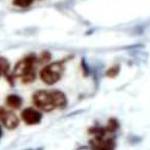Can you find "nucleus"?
I'll list each match as a JSON object with an SVG mask.
<instances>
[{"label": "nucleus", "mask_w": 150, "mask_h": 150, "mask_svg": "<svg viewBox=\"0 0 150 150\" xmlns=\"http://www.w3.org/2000/svg\"><path fill=\"white\" fill-rule=\"evenodd\" d=\"M50 60H52V54L47 50H45V52H42L40 56L38 57V64H47Z\"/></svg>", "instance_id": "nucleus-10"}, {"label": "nucleus", "mask_w": 150, "mask_h": 150, "mask_svg": "<svg viewBox=\"0 0 150 150\" xmlns=\"http://www.w3.org/2000/svg\"><path fill=\"white\" fill-rule=\"evenodd\" d=\"M21 119L26 125H38L43 119V115L40 110L34 107H28L22 110Z\"/></svg>", "instance_id": "nucleus-5"}, {"label": "nucleus", "mask_w": 150, "mask_h": 150, "mask_svg": "<svg viewBox=\"0 0 150 150\" xmlns=\"http://www.w3.org/2000/svg\"><path fill=\"white\" fill-rule=\"evenodd\" d=\"M34 1H35V0H34Z\"/></svg>", "instance_id": "nucleus-15"}, {"label": "nucleus", "mask_w": 150, "mask_h": 150, "mask_svg": "<svg viewBox=\"0 0 150 150\" xmlns=\"http://www.w3.org/2000/svg\"><path fill=\"white\" fill-rule=\"evenodd\" d=\"M50 95L53 98L54 104H55L56 109H65L68 105L67 97L63 91L58 89L50 90Z\"/></svg>", "instance_id": "nucleus-7"}, {"label": "nucleus", "mask_w": 150, "mask_h": 150, "mask_svg": "<svg viewBox=\"0 0 150 150\" xmlns=\"http://www.w3.org/2000/svg\"><path fill=\"white\" fill-rule=\"evenodd\" d=\"M8 69V63L4 59H0V77L5 74Z\"/></svg>", "instance_id": "nucleus-12"}, {"label": "nucleus", "mask_w": 150, "mask_h": 150, "mask_svg": "<svg viewBox=\"0 0 150 150\" xmlns=\"http://www.w3.org/2000/svg\"><path fill=\"white\" fill-rule=\"evenodd\" d=\"M3 135V131H2V127H1V125H0V139L2 138Z\"/></svg>", "instance_id": "nucleus-14"}, {"label": "nucleus", "mask_w": 150, "mask_h": 150, "mask_svg": "<svg viewBox=\"0 0 150 150\" xmlns=\"http://www.w3.org/2000/svg\"><path fill=\"white\" fill-rule=\"evenodd\" d=\"M33 103L37 109L44 112H50L56 109L50 90H37L33 95Z\"/></svg>", "instance_id": "nucleus-3"}, {"label": "nucleus", "mask_w": 150, "mask_h": 150, "mask_svg": "<svg viewBox=\"0 0 150 150\" xmlns=\"http://www.w3.org/2000/svg\"><path fill=\"white\" fill-rule=\"evenodd\" d=\"M38 64V57L35 54H30L26 56L23 59H21L19 62L16 63L14 70H13V76L16 78H23L28 74L35 71L36 65Z\"/></svg>", "instance_id": "nucleus-2"}, {"label": "nucleus", "mask_w": 150, "mask_h": 150, "mask_svg": "<svg viewBox=\"0 0 150 150\" xmlns=\"http://www.w3.org/2000/svg\"><path fill=\"white\" fill-rule=\"evenodd\" d=\"M0 122L5 128L10 130L16 129L19 126V119L15 113L6 109L5 107H0Z\"/></svg>", "instance_id": "nucleus-6"}, {"label": "nucleus", "mask_w": 150, "mask_h": 150, "mask_svg": "<svg viewBox=\"0 0 150 150\" xmlns=\"http://www.w3.org/2000/svg\"><path fill=\"white\" fill-rule=\"evenodd\" d=\"M119 71H120V66H119V65H115V66H112V67L107 71V76L110 78H113L118 75Z\"/></svg>", "instance_id": "nucleus-13"}, {"label": "nucleus", "mask_w": 150, "mask_h": 150, "mask_svg": "<svg viewBox=\"0 0 150 150\" xmlns=\"http://www.w3.org/2000/svg\"><path fill=\"white\" fill-rule=\"evenodd\" d=\"M89 147L91 150H115L117 142L115 138L111 137H100L89 140Z\"/></svg>", "instance_id": "nucleus-4"}, {"label": "nucleus", "mask_w": 150, "mask_h": 150, "mask_svg": "<svg viewBox=\"0 0 150 150\" xmlns=\"http://www.w3.org/2000/svg\"><path fill=\"white\" fill-rule=\"evenodd\" d=\"M105 128L108 134H113V133L117 132L119 130V128H120V123H119V121L117 120V119L111 118L108 120L107 126H106Z\"/></svg>", "instance_id": "nucleus-9"}, {"label": "nucleus", "mask_w": 150, "mask_h": 150, "mask_svg": "<svg viewBox=\"0 0 150 150\" xmlns=\"http://www.w3.org/2000/svg\"><path fill=\"white\" fill-rule=\"evenodd\" d=\"M64 73V63L63 61H57L43 66L40 70V79L46 85H54L62 78Z\"/></svg>", "instance_id": "nucleus-1"}, {"label": "nucleus", "mask_w": 150, "mask_h": 150, "mask_svg": "<svg viewBox=\"0 0 150 150\" xmlns=\"http://www.w3.org/2000/svg\"><path fill=\"white\" fill-rule=\"evenodd\" d=\"M22 103H23L22 98L20 96L15 95V93H12V95L8 96L6 99H5V104L11 109H19L22 106Z\"/></svg>", "instance_id": "nucleus-8"}, {"label": "nucleus", "mask_w": 150, "mask_h": 150, "mask_svg": "<svg viewBox=\"0 0 150 150\" xmlns=\"http://www.w3.org/2000/svg\"><path fill=\"white\" fill-rule=\"evenodd\" d=\"M34 0H13V4L18 8H30Z\"/></svg>", "instance_id": "nucleus-11"}]
</instances>
